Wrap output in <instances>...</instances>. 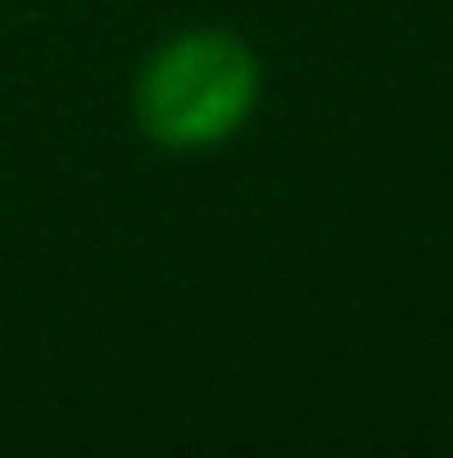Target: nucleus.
<instances>
[{"label": "nucleus", "mask_w": 453, "mask_h": 458, "mask_svg": "<svg viewBox=\"0 0 453 458\" xmlns=\"http://www.w3.org/2000/svg\"><path fill=\"white\" fill-rule=\"evenodd\" d=\"M261 58L226 23H186L163 35L134 70L128 111L158 151H221L261 111Z\"/></svg>", "instance_id": "1"}]
</instances>
